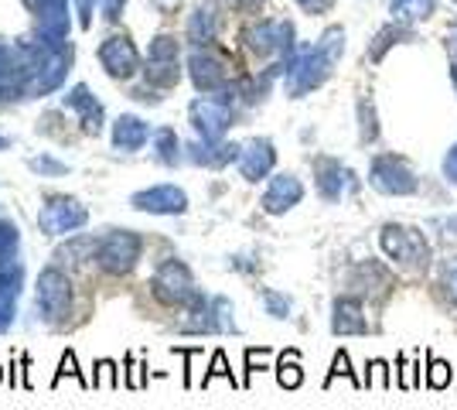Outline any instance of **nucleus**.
<instances>
[{
  "label": "nucleus",
  "mask_w": 457,
  "mask_h": 410,
  "mask_svg": "<svg viewBox=\"0 0 457 410\" xmlns=\"http://www.w3.org/2000/svg\"><path fill=\"white\" fill-rule=\"evenodd\" d=\"M345 52V31L342 28H328L318 41V48H311L307 55L297 59V65L290 69V76H287V89H290V96H304L311 89H318L321 82H328L331 76V65L342 59Z\"/></svg>",
  "instance_id": "1"
},
{
  "label": "nucleus",
  "mask_w": 457,
  "mask_h": 410,
  "mask_svg": "<svg viewBox=\"0 0 457 410\" xmlns=\"http://www.w3.org/2000/svg\"><path fill=\"white\" fill-rule=\"evenodd\" d=\"M379 243L389 260H396L406 271H427L430 264V243L417 226H400V222H386L379 230Z\"/></svg>",
  "instance_id": "2"
},
{
  "label": "nucleus",
  "mask_w": 457,
  "mask_h": 410,
  "mask_svg": "<svg viewBox=\"0 0 457 410\" xmlns=\"http://www.w3.org/2000/svg\"><path fill=\"white\" fill-rule=\"evenodd\" d=\"M369 185L379 196L406 198L420 188V178L413 172V164L400 155H376L369 164Z\"/></svg>",
  "instance_id": "3"
},
{
  "label": "nucleus",
  "mask_w": 457,
  "mask_h": 410,
  "mask_svg": "<svg viewBox=\"0 0 457 410\" xmlns=\"http://www.w3.org/2000/svg\"><path fill=\"white\" fill-rule=\"evenodd\" d=\"M140 254H144V239L130 230L103 236L96 247V260L106 273H127L140 260Z\"/></svg>",
  "instance_id": "4"
},
{
  "label": "nucleus",
  "mask_w": 457,
  "mask_h": 410,
  "mask_svg": "<svg viewBox=\"0 0 457 410\" xmlns=\"http://www.w3.org/2000/svg\"><path fill=\"white\" fill-rule=\"evenodd\" d=\"M154 294L168 305H191L198 297V288H195V277L191 271L181 264V260H164L157 271H154L151 280Z\"/></svg>",
  "instance_id": "5"
},
{
  "label": "nucleus",
  "mask_w": 457,
  "mask_h": 410,
  "mask_svg": "<svg viewBox=\"0 0 457 410\" xmlns=\"http://www.w3.org/2000/svg\"><path fill=\"white\" fill-rule=\"evenodd\" d=\"M72 308V288H69V277L55 267L38 273V312L45 322L58 325L62 318H69Z\"/></svg>",
  "instance_id": "6"
},
{
  "label": "nucleus",
  "mask_w": 457,
  "mask_h": 410,
  "mask_svg": "<svg viewBox=\"0 0 457 410\" xmlns=\"http://www.w3.org/2000/svg\"><path fill=\"white\" fill-rule=\"evenodd\" d=\"M82 222H86V209L79 202H72V198H52L38 215V226L52 236L72 233Z\"/></svg>",
  "instance_id": "7"
},
{
  "label": "nucleus",
  "mask_w": 457,
  "mask_h": 410,
  "mask_svg": "<svg viewBox=\"0 0 457 410\" xmlns=\"http://www.w3.org/2000/svg\"><path fill=\"white\" fill-rule=\"evenodd\" d=\"M134 209L154 215H181L188 209V196L181 188H174V185H157L151 192H137Z\"/></svg>",
  "instance_id": "8"
},
{
  "label": "nucleus",
  "mask_w": 457,
  "mask_h": 410,
  "mask_svg": "<svg viewBox=\"0 0 457 410\" xmlns=\"http://www.w3.org/2000/svg\"><path fill=\"white\" fill-rule=\"evenodd\" d=\"M304 198V185L294 175H277L270 181V188L263 192V213L270 215H284L290 213L294 205H301Z\"/></svg>",
  "instance_id": "9"
},
{
  "label": "nucleus",
  "mask_w": 457,
  "mask_h": 410,
  "mask_svg": "<svg viewBox=\"0 0 457 410\" xmlns=\"http://www.w3.org/2000/svg\"><path fill=\"white\" fill-rule=\"evenodd\" d=\"M331 332L335 335H365L369 322L362 314V305L355 297H338L331 305Z\"/></svg>",
  "instance_id": "10"
},
{
  "label": "nucleus",
  "mask_w": 457,
  "mask_h": 410,
  "mask_svg": "<svg viewBox=\"0 0 457 410\" xmlns=\"http://www.w3.org/2000/svg\"><path fill=\"white\" fill-rule=\"evenodd\" d=\"M273 161H277L273 144L270 140H253V144H246V151L239 155V172H243L246 181H260V178L270 175Z\"/></svg>",
  "instance_id": "11"
},
{
  "label": "nucleus",
  "mask_w": 457,
  "mask_h": 410,
  "mask_svg": "<svg viewBox=\"0 0 457 410\" xmlns=\"http://www.w3.org/2000/svg\"><path fill=\"white\" fill-rule=\"evenodd\" d=\"M191 117H195V127L202 130V134L215 140V137H222L228 130V113L226 103H215V99H205V103H195V110H191Z\"/></svg>",
  "instance_id": "12"
},
{
  "label": "nucleus",
  "mask_w": 457,
  "mask_h": 410,
  "mask_svg": "<svg viewBox=\"0 0 457 410\" xmlns=\"http://www.w3.org/2000/svg\"><path fill=\"white\" fill-rule=\"evenodd\" d=\"M21 264H11V260H4L0 264V332L11 325V318H14V301H18V288H21Z\"/></svg>",
  "instance_id": "13"
},
{
  "label": "nucleus",
  "mask_w": 457,
  "mask_h": 410,
  "mask_svg": "<svg viewBox=\"0 0 457 410\" xmlns=\"http://www.w3.org/2000/svg\"><path fill=\"white\" fill-rule=\"evenodd\" d=\"M314 181H318V196L324 198V202H338L345 192V178H348V172H345L338 161H331V157H318L314 161Z\"/></svg>",
  "instance_id": "14"
},
{
  "label": "nucleus",
  "mask_w": 457,
  "mask_h": 410,
  "mask_svg": "<svg viewBox=\"0 0 457 410\" xmlns=\"http://www.w3.org/2000/svg\"><path fill=\"white\" fill-rule=\"evenodd\" d=\"M403 41H413V28H410V24H403V21L386 24L379 35L372 38V45H369V59L382 62L386 59V52H389V48H396V45H403Z\"/></svg>",
  "instance_id": "15"
},
{
  "label": "nucleus",
  "mask_w": 457,
  "mask_h": 410,
  "mask_svg": "<svg viewBox=\"0 0 457 410\" xmlns=\"http://www.w3.org/2000/svg\"><path fill=\"white\" fill-rule=\"evenodd\" d=\"M389 14H393V21H403V24H417V21L437 14V0H393Z\"/></svg>",
  "instance_id": "16"
},
{
  "label": "nucleus",
  "mask_w": 457,
  "mask_h": 410,
  "mask_svg": "<svg viewBox=\"0 0 457 410\" xmlns=\"http://www.w3.org/2000/svg\"><path fill=\"white\" fill-rule=\"evenodd\" d=\"M191 69H195V82H198V89H219V86L226 82V69H222L215 59L195 55Z\"/></svg>",
  "instance_id": "17"
},
{
  "label": "nucleus",
  "mask_w": 457,
  "mask_h": 410,
  "mask_svg": "<svg viewBox=\"0 0 457 410\" xmlns=\"http://www.w3.org/2000/svg\"><path fill=\"white\" fill-rule=\"evenodd\" d=\"M144 137H147V127H144L140 120H134V117H123L120 123H116V130H113L116 147H123V151H134V147H140V144H144Z\"/></svg>",
  "instance_id": "18"
},
{
  "label": "nucleus",
  "mask_w": 457,
  "mask_h": 410,
  "mask_svg": "<svg viewBox=\"0 0 457 410\" xmlns=\"http://www.w3.org/2000/svg\"><path fill=\"white\" fill-rule=\"evenodd\" d=\"M277 380L284 390H297L304 383V370H301V356L290 349L280 356V366H277Z\"/></svg>",
  "instance_id": "19"
},
{
  "label": "nucleus",
  "mask_w": 457,
  "mask_h": 410,
  "mask_svg": "<svg viewBox=\"0 0 457 410\" xmlns=\"http://www.w3.org/2000/svg\"><path fill=\"white\" fill-rule=\"evenodd\" d=\"M359 134H362V144H376L379 140V113H376V106H372L369 96L359 99Z\"/></svg>",
  "instance_id": "20"
},
{
  "label": "nucleus",
  "mask_w": 457,
  "mask_h": 410,
  "mask_svg": "<svg viewBox=\"0 0 457 410\" xmlns=\"http://www.w3.org/2000/svg\"><path fill=\"white\" fill-rule=\"evenodd\" d=\"M260 297H263L267 314H273V318H290V297H284V294L273 291V288H263Z\"/></svg>",
  "instance_id": "21"
},
{
  "label": "nucleus",
  "mask_w": 457,
  "mask_h": 410,
  "mask_svg": "<svg viewBox=\"0 0 457 410\" xmlns=\"http://www.w3.org/2000/svg\"><path fill=\"white\" fill-rule=\"evenodd\" d=\"M454 380V370H451V363H444V359H430V372H427V387H434V390H447V383Z\"/></svg>",
  "instance_id": "22"
},
{
  "label": "nucleus",
  "mask_w": 457,
  "mask_h": 410,
  "mask_svg": "<svg viewBox=\"0 0 457 410\" xmlns=\"http://www.w3.org/2000/svg\"><path fill=\"white\" fill-rule=\"evenodd\" d=\"M93 387H106V390L120 387V376H116V363H110V359H99V363H96Z\"/></svg>",
  "instance_id": "23"
},
{
  "label": "nucleus",
  "mask_w": 457,
  "mask_h": 410,
  "mask_svg": "<svg viewBox=\"0 0 457 410\" xmlns=\"http://www.w3.org/2000/svg\"><path fill=\"white\" fill-rule=\"evenodd\" d=\"M338 376H348V380H352V387H362V383L355 380V372H352L348 352H338V356H335V363H331V372H328V387H331V383H335Z\"/></svg>",
  "instance_id": "24"
},
{
  "label": "nucleus",
  "mask_w": 457,
  "mask_h": 410,
  "mask_svg": "<svg viewBox=\"0 0 457 410\" xmlns=\"http://www.w3.org/2000/svg\"><path fill=\"white\" fill-rule=\"evenodd\" d=\"M14 250H18V230L11 222H0V264L11 260Z\"/></svg>",
  "instance_id": "25"
},
{
  "label": "nucleus",
  "mask_w": 457,
  "mask_h": 410,
  "mask_svg": "<svg viewBox=\"0 0 457 410\" xmlns=\"http://www.w3.org/2000/svg\"><path fill=\"white\" fill-rule=\"evenodd\" d=\"M62 376H76L82 387H89V380L79 372L76 352H65V356H62V363H58V372H55V387H58V380H62Z\"/></svg>",
  "instance_id": "26"
},
{
  "label": "nucleus",
  "mask_w": 457,
  "mask_h": 410,
  "mask_svg": "<svg viewBox=\"0 0 457 410\" xmlns=\"http://www.w3.org/2000/svg\"><path fill=\"white\" fill-rule=\"evenodd\" d=\"M212 376H228V380H232V372H228V363H226V352H215V356H212V370L205 372L202 387H209Z\"/></svg>",
  "instance_id": "27"
},
{
  "label": "nucleus",
  "mask_w": 457,
  "mask_h": 410,
  "mask_svg": "<svg viewBox=\"0 0 457 410\" xmlns=\"http://www.w3.org/2000/svg\"><path fill=\"white\" fill-rule=\"evenodd\" d=\"M161 161H168V164L178 161V140L171 137V130L161 134Z\"/></svg>",
  "instance_id": "28"
},
{
  "label": "nucleus",
  "mask_w": 457,
  "mask_h": 410,
  "mask_svg": "<svg viewBox=\"0 0 457 410\" xmlns=\"http://www.w3.org/2000/svg\"><path fill=\"white\" fill-rule=\"evenodd\" d=\"M127 387H134V390L144 387V366H134L130 356H127Z\"/></svg>",
  "instance_id": "29"
},
{
  "label": "nucleus",
  "mask_w": 457,
  "mask_h": 410,
  "mask_svg": "<svg viewBox=\"0 0 457 410\" xmlns=\"http://www.w3.org/2000/svg\"><path fill=\"white\" fill-rule=\"evenodd\" d=\"M444 178H447L451 185H457V144L447 151V157H444Z\"/></svg>",
  "instance_id": "30"
},
{
  "label": "nucleus",
  "mask_w": 457,
  "mask_h": 410,
  "mask_svg": "<svg viewBox=\"0 0 457 410\" xmlns=\"http://www.w3.org/2000/svg\"><path fill=\"white\" fill-rule=\"evenodd\" d=\"M301 7H304L307 14H324V11H331L335 7V0H297Z\"/></svg>",
  "instance_id": "31"
},
{
  "label": "nucleus",
  "mask_w": 457,
  "mask_h": 410,
  "mask_svg": "<svg viewBox=\"0 0 457 410\" xmlns=\"http://www.w3.org/2000/svg\"><path fill=\"white\" fill-rule=\"evenodd\" d=\"M451 82H454V93H457V55L451 59Z\"/></svg>",
  "instance_id": "32"
},
{
  "label": "nucleus",
  "mask_w": 457,
  "mask_h": 410,
  "mask_svg": "<svg viewBox=\"0 0 457 410\" xmlns=\"http://www.w3.org/2000/svg\"><path fill=\"white\" fill-rule=\"evenodd\" d=\"M451 280H454V288H457V271H454V273H451Z\"/></svg>",
  "instance_id": "33"
},
{
  "label": "nucleus",
  "mask_w": 457,
  "mask_h": 410,
  "mask_svg": "<svg viewBox=\"0 0 457 410\" xmlns=\"http://www.w3.org/2000/svg\"><path fill=\"white\" fill-rule=\"evenodd\" d=\"M0 380H4V370H0Z\"/></svg>",
  "instance_id": "34"
},
{
  "label": "nucleus",
  "mask_w": 457,
  "mask_h": 410,
  "mask_svg": "<svg viewBox=\"0 0 457 410\" xmlns=\"http://www.w3.org/2000/svg\"><path fill=\"white\" fill-rule=\"evenodd\" d=\"M0 147H4V140H0Z\"/></svg>",
  "instance_id": "35"
},
{
  "label": "nucleus",
  "mask_w": 457,
  "mask_h": 410,
  "mask_svg": "<svg viewBox=\"0 0 457 410\" xmlns=\"http://www.w3.org/2000/svg\"><path fill=\"white\" fill-rule=\"evenodd\" d=\"M454 4H457V0H454Z\"/></svg>",
  "instance_id": "36"
}]
</instances>
